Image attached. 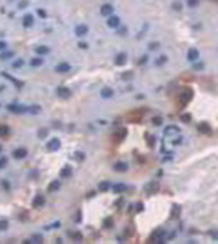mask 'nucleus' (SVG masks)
I'll return each instance as SVG.
<instances>
[{"label": "nucleus", "instance_id": "f257e3e1", "mask_svg": "<svg viewBox=\"0 0 218 244\" xmlns=\"http://www.w3.org/2000/svg\"><path fill=\"white\" fill-rule=\"evenodd\" d=\"M7 109H8L10 112H13V114H25V112H28V107L23 106V104H8Z\"/></svg>", "mask_w": 218, "mask_h": 244}, {"label": "nucleus", "instance_id": "f03ea898", "mask_svg": "<svg viewBox=\"0 0 218 244\" xmlns=\"http://www.w3.org/2000/svg\"><path fill=\"white\" fill-rule=\"evenodd\" d=\"M192 98V90H184L179 96V106H186Z\"/></svg>", "mask_w": 218, "mask_h": 244}, {"label": "nucleus", "instance_id": "7ed1b4c3", "mask_svg": "<svg viewBox=\"0 0 218 244\" xmlns=\"http://www.w3.org/2000/svg\"><path fill=\"white\" fill-rule=\"evenodd\" d=\"M44 204H46V197L44 195H41V194H37L36 197L33 198V208H43L44 207Z\"/></svg>", "mask_w": 218, "mask_h": 244}, {"label": "nucleus", "instance_id": "20e7f679", "mask_svg": "<svg viewBox=\"0 0 218 244\" xmlns=\"http://www.w3.org/2000/svg\"><path fill=\"white\" fill-rule=\"evenodd\" d=\"M46 148H47V151H57V150L60 148V140H59V138H52V140H49L46 143Z\"/></svg>", "mask_w": 218, "mask_h": 244}, {"label": "nucleus", "instance_id": "39448f33", "mask_svg": "<svg viewBox=\"0 0 218 244\" xmlns=\"http://www.w3.org/2000/svg\"><path fill=\"white\" fill-rule=\"evenodd\" d=\"M12 155H13V158H16V159H23V158H26V156H28V150L23 148V146H20V148L13 150Z\"/></svg>", "mask_w": 218, "mask_h": 244}, {"label": "nucleus", "instance_id": "423d86ee", "mask_svg": "<svg viewBox=\"0 0 218 244\" xmlns=\"http://www.w3.org/2000/svg\"><path fill=\"white\" fill-rule=\"evenodd\" d=\"M108 26L112 28V29H117V28L120 26V18H119V16H116V15L108 16Z\"/></svg>", "mask_w": 218, "mask_h": 244}, {"label": "nucleus", "instance_id": "0eeeda50", "mask_svg": "<svg viewBox=\"0 0 218 244\" xmlns=\"http://www.w3.org/2000/svg\"><path fill=\"white\" fill-rule=\"evenodd\" d=\"M21 24H23V28H31L34 24V16L31 15V13H26L21 20Z\"/></svg>", "mask_w": 218, "mask_h": 244}, {"label": "nucleus", "instance_id": "6e6552de", "mask_svg": "<svg viewBox=\"0 0 218 244\" xmlns=\"http://www.w3.org/2000/svg\"><path fill=\"white\" fill-rule=\"evenodd\" d=\"M99 12H101L103 16H111L114 13V7L111 5V3H104V5L99 8Z\"/></svg>", "mask_w": 218, "mask_h": 244}, {"label": "nucleus", "instance_id": "1a4fd4ad", "mask_svg": "<svg viewBox=\"0 0 218 244\" xmlns=\"http://www.w3.org/2000/svg\"><path fill=\"white\" fill-rule=\"evenodd\" d=\"M163 238H164V231H163V229H156V231L150 236L148 241H150V243H156V241H161Z\"/></svg>", "mask_w": 218, "mask_h": 244}, {"label": "nucleus", "instance_id": "9d476101", "mask_svg": "<svg viewBox=\"0 0 218 244\" xmlns=\"http://www.w3.org/2000/svg\"><path fill=\"white\" fill-rule=\"evenodd\" d=\"M55 72H57V73H67V72H70V64H67V62H60V64L55 65Z\"/></svg>", "mask_w": 218, "mask_h": 244}, {"label": "nucleus", "instance_id": "9b49d317", "mask_svg": "<svg viewBox=\"0 0 218 244\" xmlns=\"http://www.w3.org/2000/svg\"><path fill=\"white\" fill-rule=\"evenodd\" d=\"M114 62H116V65L122 67V65L127 62V54H126V52H119V54L116 55V59H114Z\"/></svg>", "mask_w": 218, "mask_h": 244}, {"label": "nucleus", "instance_id": "f8f14e48", "mask_svg": "<svg viewBox=\"0 0 218 244\" xmlns=\"http://www.w3.org/2000/svg\"><path fill=\"white\" fill-rule=\"evenodd\" d=\"M57 96L62 98V99H67V98H70V90L65 88V86H59L57 88Z\"/></svg>", "mask_w": 218, "mask_h": 244}, {"label": "nucleus", "instance_id": "ddd939ff", "mask_svg": "<svg viewBox=\"0 0 218 244\" xmlns=\"http://www.w3.org/2000/svg\"><path fill=\"white\" fill-rule=\"evenodd\" d=\"M86 33H88V26H86V24H78V26H75V34H77L78 37H83Z\"/></svg>", "mask_w": 218, "mask_h": 244}, {"label": "nucleus", "instance_id": "4468645a", "mask_svg": "<svg viewBox=\"0 0 218 244\" xmlns=\"http://www.w3.org/2000/svg\"><path fill=\"white\" fill-rule=\"evenodd\" d=\"M112 168H114V171H117V173H126L129 166H127L126 161H117V163H114Z\"/></svg>", "mask_w": 218, "mask_h": 244}, {"label": "nucleus", "instance_id": "2eb2a0df", "mask_svg": "<svg viewBox=\"0 0 218 244\" xmlns=\"http://www.w3.org/2000/svg\"><path fill=\"white\" fill-rule=\"evenodd\" d=\"M164 135H179V127L176 125H168L164 129Z\"/></svg>", "mask_w": 218, "mask_h": 244}, {"label": "nucleus", "instance_id": "dca6fc26", "mask_svg": "<svg viewBox=\"0 0 218 244\" xmlns=\"http://www.w3.org/2000/svg\"><path fill=\"white\" fill-rule=\"evenodd\" d=\"M72 176V168L70 166H64V168L60 169V177L62 179H67V177Z\"/></svg>", "mask_w": 218, "mask_h": 244}, {"label": "nucleus", "instance_id": "f3484780", "mask_svg": "<svg viewBox=\"0 0 218 244\" xmlns=\"http://www.w3.org/2000/svg\"><path fill=\"white\" fill-rule=\"evenodd\" d=\"M49 51L51 49L47 46H37L36 49H34V52H36L37 55H46V54H49Z\"/></svg>", "mask_w": 218, "mask_h": 244}, {"label": "nucleus", "instance_id": "a211bd4d", "mask_svg": "<svg viewBox=\"0 0 218 244\" xmlns=\"http://www.w3.org/2000/svg\"><path fill=\"white\" fill-rule=\"evenodd\" d=\"M126 137V129H119V130L116 132V134H114V142H119V140H122V138Z\"/></svg>", "mask_w": 218, "mask_h": 244}, {"label": "nucleus", "instance_id": "6ab92c4d", "mask_svg": "<svg viewBox=\"0 0 218 244\" xmlns=\"http://www.w3.org/2000/svg\"><path fill=\"white\" fill-rule=\"evenodd\" d=\"M31 67H34V68H37V67H41V65L44 64V60L41 57H34V59H31Z\"/></svg>", "mask_w": 218, "mask_h": 244}, {"label": "nucleus", "instance_id": "aec40b11", "mask_svg": "<svg viewBox=\"0 0 218 244\" xmlns=\"http://www.w3.org/2000/svg\"><path fill=\"white\" fill-rule=\"evenodd\" d=\"M197 57H199V51L197 49H189V52H187L189 60H197Z\"/></svg>", "mask_w": 218, "mask_h": 244}, {"label": "nucleus", "instance_id": "412c9836", "mask_svg": "<svg viewBox=\"0 0 218 244\" xmlns=\"http://www.w3.org/2000/svg\"><path fill=\"white\" fill-rule=\"evenodd\" d=\"M111 182H108V181H103V182H99V186H98V189L101 190V192H106V190H109L111 189Z\"/></svg>", "mask_w": 218, "mask_h": 244}, {"label": "nucleus", "instance_id": "4be33fe9", "mask_svg": "<svg viewBox=\"0 0 218 244\" xmlns=\"http://www.w3.org/2000/svg\"><path fill=\"white\" fill-rule=\"evenodd\" d=\"M23 65H25V60H23V59H16V60H13V62H12V68H15V70L21 68Z\"/></svg>", "mask_w": 218, "mask_h": 244}, {"label": "nucleus", "instance_id": "5701e85b", "mask_svg": "<svg viewBox=\"0 0 218 244\" xmlns=\"http://www.w3.org/2000/svg\"><path fill=\"white\" fill-rule=\"evenodd\" d=\"M199 130L202 132V134H210L212 129H210V125L207 124V122H202V124H199Z\"/></svg>", "mask_w": 218, "mask_h": 244}, {"label": "nucleus", "instance_id": "b1692460", "mask_svg": "<svg viewBox=\"0 0 218 244\" xmlns=\"http://www.w3.org/2000/svg\"><path fill=\"white\" fill-rule=\"evenodd\" d=\"M59 187H60V182H59V181H52V182L49 184V187H47V190H49V192H55V190H59Z\"/></svg>", "mask_w": 218, "mask_h": 244}, {"label": "nucleus", "instance_id": "393cba45", "mask_svg": "<svg viewBox=\"0 0 218 244\" xmlns=\"http://www.w3.org/2000/svg\"><path fill=\"white\" fill-rule=\"evenodd\" d=\"M13 55H15V54H13L12 51H7V49H5L3 52H0V59H2V60H7V59H12Z\"/></svg>", "mask_w": 218, "mask_h": 244}, {"label": "nucleus", "instance_id": "a878e982", "mask_svg": "<svg viewBox=\"0 0 218 244\" xmlns=\"http://www.w3.org/2000/svg\"><path fill=\"white\" fill-rule=\"evenodd\" d=\"M43 239H44V236L43 234H37V233H36V234H33L29 239H28V243H41Z\"/></svg>", "mask_w": 218, "mask_h": 244}, {"label": "nucleus", "instance_id": "bb28decb", "mask_svg": "<svg viewBox=\"0 0 218 244\" xmlns=\"http://www.w3.org/2000/svg\"><path fill=\"white\" fill-rule=\"evenodd\" d=\"M101 96L103 98H112L114 96V91L111 88H103L101 90Z\"/></svg>", "mask_w": 218, "mask_h": 244}, {"label": "nucleus", "instance_id": "cd10ccee", "mask_svg": "<svg viewBox=\"0 0 218 244\" xmlns=\"http://www.w3.org/2000/svg\"><path fill=\"white\" fill-rule=\"evenodd\" d=\"M166 62H168V57H166V55L163 54V55H160V57H158L156 60H155V64H156L158 67H161V65H164Z\"/></svg>", "mask_w": 218, "mask_h": 244}, {"label": "nucleus", "instance_id": "c85d7f7f", "mask_svg": "<svg viewBox=\"0 0 218 244\" xmlns=\"http://www.w3.org/2000/svg\"><path fill=\"white\" fill-rule=\"evenodd\" d=\"M158 187H160V186H158V182H151L150 186H147V192H148V194H150V192H155V190H158Z\"/></svg>", "mask_w": 218, "mask_h": 244}, {"label": "nucleus", "instance_id": "c756f323", "mask_svg": "<svg viewBox=\"0 0 218 244\" xmlns=\"http://www.w3.org/2000/svg\"><path fill=\"white\" fill-rule=\"evenodd\" d=\"M112 189L116 190V192H124V190H126L127 187L124 186V184H116V186H112Z\"/></svg>", "mask_w": 218, "mask_h": 244}, {"label": "nucleus", "instance_id": "7c9ffc66", "mask_svg": "<svg viewBox=\"0 0 218 244\" xmlns=\"http://www.w3.org/2000/svg\"><path fill=\"white\" fill-rule=\"evenodd\" d=\"M8 229V221L7 220H0V231H7Z\"/></svg>", "mask_w": 218, "mask_h": 244}, {"label": "nucleus", "instance_id": "2f4dec72", "mask_svg": "<svg viewBox=\"0 0 218 244\" xmlns=\"http://www.w3.org/2000/svg\"><path fill=\"white\" fill-rule=\"evenodd\" d=\"M7 165H8V159H7V156H0V169H3Z\"/></svg>", "mask_w": 218, "mask_h": 244}, {"label": "nucleus", "instance_id": "473e14b6", "mask_svg": "<svg viewBox=\"0 0 218 244\" xmlns=\"http://www.w3.org/2000/svg\"><path fill=\"white\" fill-rule=\"evenodd\" d=\"M39 111H41L39 106H31V107H28V112H31V114H37Z\"/></svg>", "mask_w": 218, "mask_h": 244}, {"label": "nucleus", "instance_id": "72a5a7b5", "mask_svg": "<svg viewBox=\"0 0 218 244\" xmlns=\"http://www.w3.org/2000/svg\"><path fill=\"white\" fill-rule=\"evenodd\" d=\"M36 13H37V16H41V18H46V16H47V12H46V10H43V8H37Z\"/></svg>", "mask_w": 218, "mask_h": 244}, {"label": "nucleus", "instance_id": "f704fd0d", "mask_svg": "<svg viewBox=\"0 0 218 244\" xmlns=\"http://www.w3.org/2000/svg\"><path fill=\"white\" fill-rule=\"evenodd\" d=\"M2 135H8V127L7 125H0V137Z\"/></svg>", "mask_w": 218, "mask_h": 244}, {"label": "nucleus", "instance_id": "c9c22d12", "mask_svg": "<svg viewBox=\"0 0 218 244\" xmlns=\"http://www.w3.org/2000/svg\"><path fill=\"white\" fill-rule=\"evenodd\" d=\"M192 68L194 70H203V64L202 62H195V64L192 65Z\"/></svg>", "mask_w": 218, "mask_h": 244}, {"label": "nucleus", "instance_id": "e433bc0d", "mask_svg": "<svg viewBox=\"0 0 218 244\" xmlns=\"http://www.w3.org/2000/svg\"><path fill=\"white\" fill-rule=\"evenodd\" d=\"M37 137H39V138L47 137V130H46V129H39V132H37Z\"/></svg>", "mask_w": 218, "mask_h": 244}, {"label": "nucleus", "instance_id": "4c0bfd02", "mask_svg": "<svg viewBox=\"0 0 218 244\" xmlns=\"http://www.w3.org/2000/svg\"><path fill=\"white\" fill-rule=\"evenodd\" d=\"M72 238H73V239H77V241H80V239H83V234H81V233H72Z\"/></svg>", "mask_w": 218, "mask_h": 244}, {"label": "nucleus", "instance_id": "58836bf2", "mask_svg": "<svg viewBox=\"0 0 218 244\" xmlns=\"http://www.w3.org/2000/svg\"><path fill=\"white\" fill-rule=\"evenodd\" d=\"M147 142H148V145H150V146H153L155 145V137H153V135H147Z\"/></svg>", "mask_w": 218, "mask_h": 244}, {"label": "nucleus", "instance_id": "ea45409f", "mask_svg": "<svg viewBox=\"0 0 218 244\" xmlns=\"http://www.w3.org/2000/svg\"><path fill=\"white\" fill-rule=\"evenodd\" d=\"M151 122H153L155 125H161V122H163V117H153V121H151Z\"/></svg>", "mask_w": 218, "mask_h": 244}, {"label": "nucleus", "instance_id": "a19ab883", "mask_svg": "<svg viewBox=\"0 0 218 244\" xmlns=\"http://www.w3.org/2000/svg\"><path fill=\"white\" fill-rule=\"evenodd\" d=\"M181 121H182V122H191V116H189V114H182V116H181Z\"/></svg>", "mask_w": 218, "mask_h": 244}, {"label": "nucleus", "instance_id": "79ce46f5", "mask_svg": "<svg viewBox=\"0 0 218 244\" xmlns=\"http://www.w3.org/2000/svg\"><path fill=\"white\" fill-rule=\"evenodd\" d=\"M75 158H77V159H85V153L77 151V153H75Z\"/></svg>", "mask_w": 218, "mask_h": 244}, {"label": "nucleus", "instance_id": "37998d69", "mask_svg": "<svg viewBox=\"0 0 218 244\" xmlns=\"http://www.w3.org/2000/svg\"><path fill=\"white\" fill-rule=\"evenodd\" d=\"M2 187L5 190H10V182H8V181H2Z\"/></svg>", "mask_w": 218, "mask_h": 244}, {"label": "nucleus", "instance_id": "c03bdc74", "mask_svg": "<svg viewBox=\"0 0 218 244\" xmlns=\"http://www.w3.org/2000/svg\"><path fill=\"white\" fill-rule=\"evenodd\" d=\"M26 7H28V0H21L18 3V8H26Z\"/></svg>", "mask_w": 218, "mask_h": 244}, {"label": "nucleus", "instance_id": "a18cd8bd", "mask_svg": "<svg viewBox=\"0 0 218 244\" xmlns=\"http://www.w3.org/2000/svg\"><path fill=\"white\" fill-rule=\"evenodd\" d=\"M181 143H182V137H178L176 140L172 138V145H181Z\"/></svg>", "mask_w": 218, "mask_h": 244}, {"label": "nucleus", "instance_id": "49530a36", "mask_svg": "<svg viewBox=\"0 0 218 244\" xmlns=\"http://www.w3.org/2000/svg\"><path fill=\"white\" fill-rule=\"evenodd\" d=\"M7 49V43L5 41H0V52H3Z\"/></svg>", "mask_w": 218, "mask_h": 244}, {"label": "nucleus", "instance_id": "de8ad7c7", "mask_svg": "<svg viewBox=\"0 0 218 244\" xmlns=\"http://www.w3.org/2000/svg\"><path fill=\"white\" fill-rule=\"evenodd\" d=\"M130 76H132V72H126V73L122 75V78H124V80H130Z\"/></svg>", "mask_w": 218, "mask_h": 244}, {"label": "nucleus", "instance_id": "09e8293b", "mask_svg": "<svg viewBox=\"0 0 218 244\" xmlns=\"http://www.w3.org/2000/svg\"><path fill=\"white\" fill-rule=\"evenodd\" d=\"M197 3H199V0H189V2H187V5H191V7H195Z\"/></svg>", "mask_w": 218, "mask_h": 244}, {"label": "nucleus", "instance_id": "8fccbe9b", "mask_svg": "<svg viewBox=\"0 0 218 244\" xmlns=\"http://www.w3.org/2000/svg\"><path fill=\"white\" fill-rule=\"evenodd\" d=\"M172 8H176V10H178V12H179V10H181V3H179V2L172 3Z\"/></svg>", "mask_w": 218, "mask_h": 244}, {"label": "nucleus", "instance_id": "3c124183", "mask_svg": "<svg viewBox=\"0 0 218 244\" xmlns=\"http://www.w3.org/2000/svg\"><path fill=\"white\" fill-rule=\"evenodd\" d=\"M78 47H80V49H86V47H88V44H86V43H78Z\"/></svg>", "mask_w": 218, "mask_h": 244}, {"label": "nucleus", "instance_id": "603ef678", "mask_svg": "<svg viewBox=\"0 0 218 244\" xmlns=\"http://www.w3.org/2000/svg\"><path fill=\"white\" fill-rule=\"evenodd\" d=\"M158 46H160L158 43H151V44H150V49H158Z\"/></svg>", "mask_w": 218, "mask_h": 244}, {"label": "nucleus", "instance_id": "864d4df0", "mask_svg": "<svg viewBox=\"0 0 218 244\" xmlns=\"http://www.w3.org/2000/svg\"><path fill=\"white\" fill-rule=\"evenodd\" d=\"M104 226H112V220H106V223H104Z\"/></svg>", "mask_w": 218, "mask_h": 244}, {"label": "nucleus", "instance_id": "5fc2aeb1", "mask_svg": "<svg viewBox=\"0 0 218 244\" xmlns=\"http://www.w3.org/2000/svg\"><path fill=\"white\" fill-rule=\"evenodd\" d=\"M210 236H212V238H217V239H218V231H212V233H210Z\"/></svg>", "mask_w": 218, "mask_h": 244}, {"label": "nucleus", "instance_id": "6e6d98bb", "mask_svg": "<svg viewBox=\"0 0 218 244\" xmlns=\"http://www.w3.org/2000/svg\"><path fill=\"white\" fill-rule=\"evenodd\" d=\"M2 150H3V148H2V145H0V155H2Z\"/></svg>", "mask_w": 218, "mask_h": 244}]
</instances>
